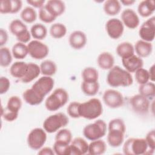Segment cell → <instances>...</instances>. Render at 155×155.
<instances>
[{
    "label": "cell",
    "mask_w": 155,
    "mask_h": 155,
    "mask_svg": "<svg viewBox=\"0 0 155 155\" xmlns=\"http://www.w3.org/2000/svg\"><path fill=\"white\" fill-rule=\"evenodd\" d=\"M107 82L112 87H125L133 84V79L130 73L118 65H115L109 70Z\"/></svg>",
    "instance_id": "cell-1"
},
{
    "label": "cell",
    "mask_w": 155,
    "mask_h": 155,
    "mask_svg": "<svg viewBox=\"0 0 155 155\" xmlns=\"http://www.w3.org/2000/svg\"><path fill=\"white\" fill-rule=\"evenodd\" d=\"M79 113L80 117L88 120L97 119L103 113L102 102L98 98L93 97L81 103L79 107Z\"/></svg>",
    "instance_id": "cell-2"
},
{
    "label": "cell",
    "mask_w": 155,
    "mask_h": 155,
    "mask_svg": "<svg viewBox=\"0 0 155 155\" xmlns=\"http://www.w3.org/2000/svg\"><path fill=\"white\" fill-rule=\"evenodd\" d=\"M68 99V92L62 88H58L47 97L45 101V107L48 111H55L64 106Z\"/></svg>",
    "instance_id": "cell-3"
},
{
    "label": "cell",
    "mask_w": 155,
    "mask_h": 155,
    "mask_svg": "<svg viewBox=\"0 0 155 155\" xmlns=\"http://www.w3.org/2000/svg\"><path fill=\"white\" fill-rule=\"evenodd\" d=\"M148 147L145 138L130 137L124 143L122 150L126 155H142L148 154Z\"/></svg>",
    "instance_id": "cell-4"
},
{
    "label": "cell",
    "mask_w": 155,
    "mask_h": 155,
    "mask_svg": "<svg viewBox=\"0 0 155 155\" xmlns=\"http://www.w3.org/2000/svg\"><path fill=\"white\" fill-rule=\"evenodd\" d=\"M69 119L63 113H57L47 117L43 122V128L47 133H53L68 125Z\"/></svg>",
    "instance_id": "cell-5"
},
{
    "label": "cell",
    "mask_w": 155,
    "mask_h": 155,
    "mask_svg": "<svg viewBox=\"0 0 155 155\" xmlns=\"http://www.w3.org/2000/svg\"><path fill=\"white\" fill-rule=\"evenodd\" d=\"M107 130L105 122L102 119H98L84 128L83 135L86 139L92 141L103 137L106 134Z\"/></svg>",
    "instance_id": "cell-6"
},
{
    "label": "cell",
    "mask_w": 155,
    "mask_h": 155,
    "mask_svg": "<svg viewBox=\"0 0 155 155\" xmlns=\"http://www.w3.org/2000/svg\"><path fill=\"white\" fill-rule=\"evenodd\" d=\"M47 140V132L44 128H35L30 131L27 137L28 146L33 150H39Z\"/></svg>",
    "instance_id": "cell-7"
},
{
    "label": "cell",
    "mask_w": 155,
    "mask_h": 155,
    "mask_svg": "<svg viewBox=\"0 0 155 155\" xmlns=\"http://www.w3.org/2000/svg\"><path fill=\"white\" fill-rule=\"evenodd\" d=\"M29 55L35 59H42L49 53L48 47L39 40H33L27 44Z\"/></svg>",
    "instance_id": "cell-8"
},
{
    "label": "cell",
    "mask_w": 155,
    "mask_h": 155,
    "mask_svg": "<svg viewBox=\"0 0 155 155\" xmlns=\"http://www.w3.org/2000/svg\"><path fill=\"white\" fill-rule=\"evenodd\" d=\"M105 104L111 108H117L122 107L124 102L123 95L119 91L113 89L105 90L102 96Z\"/></svg>",
    "instance_id": "cell-9"
},
{
    "label": "cell",
    "mask_w": 155,
    "mask_h": 155,
    "mask_svg": "<svg viewBox=\"0 0 155 155\" xmlns=\"http://www.w3.org/2000/svg\"><path fill=\"white\" fill-rule=\"evenodd\" d=\"M130 104L133 110L139 114H145L149 111L150 99L140 94L131 96Z\"/></svg>",
    "instance_id": "cell-10"
},
{
    "label": "cell",
    "mask_w": 155,
    "mask_h": 155,
    "mask_svg": "<svg viewBox=\"0 0 155 155\" xmlns=\"http://www.w3.org/2000/svg\"><path fill=\"white\" fill-rule=\"evenodd\" d=\"M139 35L141 40L151 42L155 36V17L152 16L145 21L139 30Z\"/></svg>",
    "instance_id": "cell-11"
},
{
    "label": "cell",
    "mask_w": 155,
    "mask_h": 155,
    "mask_svg": "<svg viewBox=\"0 0 155 155\" xmlns=\"http://www.w3.org/2000/svg\"><path fill=\"white\" fill-rule=\"evenodd\" d=\"M54 85V81L51 76H44L39 78L31 88L45 97L53 90Z\"/></svg>",
    "instance_id": "cell-12"
},
{
    "label": "cell",
    "mask_w": 155,
    "mask_h": 155,
    "mask_svg": "<svg viewBox=\"0 0 155 155\" xmlns=\"http://www.w3.org/2000/svg\"><path fill=\"white\" fill-rule=\"evenodd\" d=\"M105 30L110 38L117 39L122 36L124 33V25L121 20L117 18H111L107 21Z\"/></svg>",
    "instance_id": "cell-13"
},
{
    "label": "cell",
    "mask_w": 155,
    "mask_h": 155,
    "mask_svg": "<svg viewBox=\"0 0 155 155\" xmlns=\"http://www.w3.org/2000/svg\"><path fill=\"white\" fill-rule=\"evenodd\" d=\"M120 18L124 25L130 29H134L139 25V18L133 9L127 8L124 10L122 12Z\"/></svg>",
    "instance_id": "cell-14"
},
{
    "label": "cell",
    "mask_w": 155,
    "mask_h": 155,
    "mask_svg": "<svg viewBox=\"0 0 155 155\" xmlns=\"http://www.w3.org/2000/svg\"><path fill=\"white\" fill-rule=\"evenodd\" d=\"M87 36L81 30H75L71 33L68 38V43L71 48L80 50L85 47L87 44Z\"/></svg>",
    "instance_id": "cell-15"
},
{
    "label": "cell",
    "mask_w": 155,
    "mask_h": 155,
    "mask_svg": "<svg viewBox=\"0 0 155 155\" xmlns=\"http://www.w3.org/2000/svg\"><path fill=\"white\" fill-rule=\"evenodd\" d=\"M123 66L129 73H135L138 69L142 68L143 61L141 58L136 54H133L129 57L122 58Z\"/></svg>",
    "instance_id": "cell-16"
},
{
    "label": "cell",
    "mask_w": 155,
    "mask_h": 155,
    "mask_svg": "<svg viewBox=\"0 0 155 155\" xmlns=\"http://www.w3.org/2000/svg\"><path fill=\"white\" fill-rule=\"evenodd\" d=\"M125 131L117 129L108 130L107 142L109 145L113 148L120 147L124 140Z\"/></svg>",
    "instance_id": "cell-17"
},
{
    "label": "cell",
    "mask_w": 155,
    "mask_h": 155,
    "mask_svg": "<svg viewBox=\"0 0 155 155\" xmlns=\"http://www.w3.org/2000/svg\"><path fill=\"white\" fill-rule=\"evenodd\" d=\"M71 154L83 155L88 153V143L83 138L78 137L71 140L70 143Z\"/></svg>",
    "instance_id": "cell-18"
},
{
    "label": "cell",
    "mask_w": 155,
    "mask_h": 155,
    "mask_svg": "<svg viewBox=\"0 0 155 155\" xmlns=\"http://www.w3.org/2000/svg\"><path fill=\"white\" fill-rule=\"evenodd\" d=\"M22 97L24 101L30 105H38L41 104L44 99V96L41 95L31 87L23 92Z\"/></svg>",
    "instance_id": "cell-19"
},
{
    "label": "cell",
    "mask_w": 155,
    "mask_h": 155,
    "mask_svg": "<svg viewBox=\"0 0 155 155\" xmlns=\"http://www.w3.org/2000/svg\"><path fill=\"white\" fill-rule=\"evenodd\" d=\"M134 52L140 58H147L149 56L153 51V45L151 42L143 40H138L134 46Z\"/></svg>",
    "instance_id": "cell-20"
},
{
    "label": "cell",
    "mask_w": 155,
    "mask_h": 155,
    "mask_svg": "<svg viewBox=\"0 0 155 155\" xmlns=\"http://www.w3.org/2000/svg\"><path fill=\"white\" fill-rule=\"evenodd\" d=\"M44 5L56 18L62 15L65 10V3L61 0H49Z\"/></svg>",
    "instance_id": "cell-21"
},
{
    "label": "cell",
    "mask_w": 155,
    "mask_h": 155,
    "mask_svg": "<svg viewBox=\"0 0 155 155\" xmlns=\"http://www.w3.org/2000/svg\"><path fill=\"white\" fill-rule=\"evenodd\" d=\"M98 66L102 70L111 69L114 64V58L110 53L104 51L100 53L97 58Z\"/></svg>",
    "instance_id": "cell-22"
},
{
    "label": "cell",
    "mask_w": 155,
    "mask_h": 155,
    "mask_svg": "<svg viewBox=\"0 0 155 155\" xmlns=\"http://www.w3.org/2000/svg\"><path fill=\"white\" fill-rule=\"evenodd\" d=\"M40 74V67L35 63L29 62L28 63L27 70L24 76L20 80L23 83L27 84L37 78Z\"/></svg>",
    "instance_id": "cell-23"
},
{
    "label": "cell",
    "mask_w": 155,
    "mask_h": 155,
    "mask_svg": "<svg viewBox=\"0 0 155 155\" xmlns=\"http://www.w3.org/2000/svg\"><path fill=\"white\" fill-rule=\"evenodd\" d=\"M155 10V2L153 0H143L140 2L137 7L139 14L143 18L148 17Z\"/></svg>",
    "instance_id": "cell-24"
},
{
    "label": "cell",
    "mask_w": 155,
    "mask_h": 155,
    "mask_svg": "<svg viewBox=\"0 0 155 155\" xmlns=\"http://www.w3.org/2000/svg\"><path fill=\"white\" fill-rule=\"evenodd\" d=\"M27 66L28 63L24 61L15 62L10 67V74L15 78L21 79L27 71Z\"/></svg>",
    "instance_id": "cell-25"
},
{
    "label": "cell",
    "mask_w": 155,
    "mask_h": 155,
    "mask_svg": "<svg viewBox=\"0 0 155 155\" xmlns=\"http://www.w3.org/2000/svg\"><path fill=\"white\" fill-rule=\"evenodd\" d=\"M107 150L105 142L100 139L92 140L88 144V153L91 155H101L104 154Z\"/></svg>",
    "instance_id": "cell-26"
},
{
    "label": "cell",
    "mask_w": 155,
    "mask_h": 155,
    "mask_svg": "<svg viewBox=\"0 0 155 155\" xmlns=\"http://www.w3.org/2000/svg\"><path fill=\"white\" fill-rule=\"evenodd\" d=\"M103 9L106 15L114 16L120 12L121 4L117 0H107L104 4Z\"/></svg>",
    "instance_id": "cell-27"
},
{
    "label": "cell",
    "mask_w": 155,
    "mask_h": 155,
    "mask_svg": "<svg viewBox=\"0 0 155 155\" xmlns=\"http://www.w3.org/2000/svg\"><path fill=\"white\" fill-rule=\"evenodd\" d=\"M116 51L119 57L125 58L134 54V48L131 43L129 42H122L117 45Z\"/></svg>",
    "instance_id": "cell-28"
},
{
    "label": "cell",
    "mask_w": 155,
    "mask_h": 155,
    "mask_svg": "<svg viewBox=\"0 0 155 155\" xmlns=\"http://www.w3.org/2000/svg\"><path fill=\"white\" fill-rule=\"evenodd\" d=\"M41 73L44 76H51L57 71V65L54 62L51 60H44L40 65Z\"/></svg>",
    "instance_id": "cell-29"
},
{
    "label": "cell",
    "mask_w": 155,
    "mask_h": 155,
    "mask_svg": "<svg viewBox=\"0 0 155 155\" xmlns=\"http://www.w3.org/2000/svg\"><path fill=\"white\" fill-rule=\"evenodd\" d=\"M31 36L36 40H42L47 35V29L46 27L40 23L33 24L30 28Z\"/></svg>",
    "instance_id": "cell-30"
},
{
    "label": "cell",
    "mask_w": 155,
    "mask_h": 155,
    "mask_svg": "<svg viewBox=\"0 0 155 155\" xmlns=\"http://www.w3.org/2000/svg\"><path fill=\"white\" fill-rule=\"evenodd\" d=\"M99 84L98 81L87 82L82 81L81 84L82 91L86 95L93 96L96 95L99 90Z\"/></svg>",
    "instance_id": "cell-31"
},
{
    "label": "cell",
    "mask_w": 155,
    "mask_h": 155,
    "mask_svg": "<svg viewBox=\"0 0 155 155\" xmlns=\"http://www.w3.org/2000/svg\"><path fill=\"white\" fill-rule=\"evenodd\" d=\"M139 94L148 98L152 99L155 96V85L153 82H148L145 84L140 85L138 88Z\"/></svg>",
    "instance_id": "cell-32"
},
{
    "label": "cell",
    "mask_w": 155,
    "mask_h": 155,
    "mask_svg": "<svg viewBox=\"0 0 155 155\" xmlns=\"http://www.w3.org/2000/svg\"><path fill=\"white\" fill-rule=\"evenodd\" d=\"M12 53L13 56L16 59H24L28 54L27 45L24 43L18 42L13 45Z\"/></svg>",
    "instance_id": "cell-33"
},
{
    "label": "cell",
    "mask_w": 155,
    "mask_h": 155,
    "mask_svg": "<svg viewBox=\"0 0 155 155\" xmlns=\"http://www.w3.org/2000/svg\"><path fill=\"white\" fill-rule=\"evenodd\" d=\"M49 32L52 38L55 39H60L65 36L66 35L67 27L62 23H54L51 25Z\"/></svg>",
    "instance_id": "cell-34"
},
{
    "label": "cell",
    "mask_w": 155,
    "mask_h": 155,
    "mask_svg": "<svg viewBox=\"0 0 155 155\" xmlns=\"http://www.w3.org/2000/svg\"><path fill=\"white\" fill-rule=\"evenodd\" d=\"M83 81L87 82H94L98 81L99 73L97 70L91 67H88L85 68L81 73Z\"/></svg>",
    "instance_id": "cell-35"
},
{
    "label": "cell",
    "mask_w": 155,
    "mask_h": 155,
    "mask_svg": "<svg viewBox=\"0 0 155 155\" xmlns=\"http://www.w3.org/2000/svg\"><path fill=\"white\" fill-rule=\"evenodd\" d=\"M21 18L23 21L27 23H33L37 18L36 10L32 7H26L21 12Z\"/></svg>",
    "instance_id": "cell-36"
},
{
    "label": "cell",
    "mask_w": 155,
    "mask_h": 155,
    "mask_svg": "<svg viewBox=\"0 0 155 155\" xmlns=\"http://www.w3.org/2000/svg\"><path fill=\"white\" fill-rule=\"evenodd\" d=\"M8 28L10 32L16 37L27 30L26 25L22 21L18 19L12 21L9 24Z\"/></svg>",
    "instance_id": "cell-37"
},
{
    "label": "cell",
    "mask_w": 155,
    "mask_h": 155,
    "mask_svg": "<svg viewBox=\"0 0 155 155\" xmlns=\"http://www.w3.org/2000/svg\"><path fill=\"white\" fill-rule=\"evenodd\" d=\"M72 140V134L70 130L67 128L60 129L55 136V141L60 143L70 144Z\"/></svg>",
    "instance_id": "cell-38"
},
{
    "label": "cell",
    "mask_w": 155,
    "mask_h": 155,
    "mask_svg": "<svg viewBox=\"0 0 155 155\" xmlns=\"http://www.w3.org/2000/svg\"><path fill=\"white\" fill-rule=\"evenodd\" d=\"M8 47H1L0 49V65L7 67L10 65L12 61V55Z\"/></svg>",
    "instance_id": "cell-39"
},
{
    "label": "cell",
    "mask_w": 155,
    "mask_h": 155,
    "mask_svg": "<svg viewBox=\"0 0 155 155\" xmlns=\"http://www.w3.org/2000/svg\"><path fill=\"white\" fill-rule=\"evenodd\" d=\"M22 105V101L19 97L17 96H12L8 99L5 108L12 111L19 113Z\"/></svg>",
    "instance_id": "cell-40"
},
{
    "label": "cell",
    "mask_w": 155,
    "mask_h": 155,
    "mask_svg": "<svg viewBox=\"0 0 155 155\" xmlns=\"http://www.w3.org/2000/svg\"><path fill=\"white\" fill-rule=\"evenodd\" d=\"M54 153L57 155H71L70 144L54 142L53 147Z\"/></svg>",
    "instance_id": "cell-41"
},
{
    "label": "cell",
    "mask_w": 155,
    "mask_h": 155,
    "mask_svg": "<svg viewBox=\"0 0 155 155\" xmlns=\"http://www.w3.org/2000/svg\"><path fill=\"white\" fill-rule=\"evenodd\" d=\"M135 79L136 82L139 85H142L149 82L150 77L148 70L143 68L138 69L135 71Z\"/></svg>",
    "instance_id": "cell-42"
},
{
    "label": "cell",
    "mask_w": 155,
    "mask_h": 155,
    "mask_svg": "<svg viewBox=\"0 0 155 155\" xmlns=\"http://www.w3.org/2000/svg\"><path fill=\"white\" fill-rule=\"evenodd\" d=\"M39 19L45 23H51L56 18L54 16L44 5L39 9Z\"/></svg>",
    "instance_id": "cell-43"
},
{
    "label": "cell",
    "mask_w": 155,
    "mask_h": 155,
    "mask_svg": "<svg viewBox=\"0 0 155 155\" xmlns=\"http://www.w3.org/2000/svg\"><path fill=\"white\" fill-rule=\"evenodd\" d=\"M81 102L77 101H73L70 102L67 108V112L68 115L74 119H78L80 117L79 113V107Z\"/></svg>",
    "instance_id": "cell-44"
},
{
    "label": "cell",
    "mask_w": 155,
    "mask_h": 155,
    "mask_svg": "<svg viewBox=\"0 0 155 155\" xmlns=\"http://www.w3.org/2000/svg\"><path fill=\"white\" fill-rule=\"evenodd\" d=\"M1 117L7 122H13L15 121L18 117L19 113L12 111L6 108H3L2 106L1 107Z\"/></svg>",
    "instance_id": "cell-45"
},
{
    "label": "cell",
    "mask_w": 155,
    "mask_h": 155,
    "mask_svg": "<svg viewBox=\"0 0 155 155\" xmlns=\"http://www.w3.org/2000/svg\"><path fill=\"white\" fill-rule=\"evenodd\" d=\"M150 151L154 152L155 150V131L152 130L150 131L146 135L145 138Z\"/></svg>",
    "instance_id": "cell-46"
},
{
    "label": "cell",
    "mask_w": 155,
    "mask_h": 155,
    "mask_svg": "<svg viewBox=\"0 0 155 155\" xmlns=\"http://www.w3.org/2000/svg\"><path fill=\"white\" fill-rule=\"evenodd\" d=\"M0 13L2 14L12 13L11 0H1L0 1Z\"/></svg>",
    "instance_id": "cell-47"
},
{
    "label": "cell",
    "mask_w": 155,
    "mask_h": 155,
    "mask_svg": "<svg viewBox=\"0 0 155 155\" xmlns=\"http://www.w3.org/2000/svg\"><path fill=\"white\" fill-rule=\"evenodd\" d=\"M10 87V82L9 79L4 76L0 78V94L6 93Z\"/></svg>",
    "instance_id": "cell-48"
},
{
    "label": "cell",
    "mask_w": 155,
    "mask_h": 155,
    "mask_svg": "<svg viewBox=\"0 0 155 155\" xmlns=\"http://www.w3.org/2000/svg\"><path fill=\"white\" fill-rule=\"evenodd\" d=\"M31 33L30 31H28V30H26L24 31H23L22 33L19 35L16 36V39L19 42H22L24 44L27 43L30 41L31 38Z\"/></svg>",
    "instance_id": "cell-49"
},
{
    "label": "cell",
    "mask_w": 155,
    "mask_h": 155,
    "mask_svg": "<svg viewBox=\"0 0 155 155\" xmlns=\"http://www.w3.org/2000/svg\"><path fill=\"white\" fill-rule=\"evenodd\" d=\"M12 2V13H18L22 7V2L21 0H11Z\"/></svg>",
    "instance_id": "cell-50"
},
{
    "label": "cell",
    "mask_w": 155,
    "mask_h": 155,
    "mask_svg": "<svg viewBox=\"0 0 155 155\" xmlns=\"http://www.w3.org/2000/svg\"><path fill=\"white\" fill-rule=\"evenodd\" d=\"M8 36L7 31L4 28L0 29V46L2 47L8 41Z\"/></svg>",
    "instance_id": "cell-51"
},
{
    "label": "cell",
    "mask_w": 155,
    "mask_h": 155,
    "mask_svg": "<svg viewBox=\"0 0 155 155\" xmlns=\"http://www.w3.org/2000/svg\"><path fill=\"white\" fill-rule=\"evenodd\" d=\"M27 2L32 7L38 8L39 9L45 5L44 0H27Z\"/></svg>",
    "instance_id": "cell-52"
},
{
    "label": "cell",
    "mask_w": 155,
    "mask_h": 155,
    "mask_svg": "<svg viewBox=\"0 0 155 155\" xmlns=\"http://www.w3.org/2000/svg\"><path fill=\"white\" fill-rule=\"evenodd\" d=\"M38 154L39 155H53L55 153L53 151V149H52L51 148L48 147H42L41 149H39Z\"/></svg>",
    "instance_id": "cell-53"
},
{
    "label": "cell",
    "mask_w": 155,
    "mask_h": 155,
    "mask_svg": "<svg viewBox=\"0 0 155 155\" xmlns=\"http://www.w3.org/2000/svg\"><path fill=\"white\" fill-rule=\"evenodd\" d=\"M148 74H149V77H150V80L151 82L154 81L155 79V76H154V64H153L148 70Z\"/></svg>",
    "instance_id": "cell-54"
},
{
    "label": "cell",
    "mask_w": 155,
    "mask_h": 155,
    "mask_svg": "<svg viewBox=\"0 0 155 155\" xmlns=\"http://www.w3.org/2000/svg\"><path fill=\"white\" fill-rule=\"evenodd\" d=\"M136 1L134 0H121L120 1V4L124 5H127V6H128V5H133Z\"/></svg>",
    "instance_id": "cell-55"
}]
</instances>
